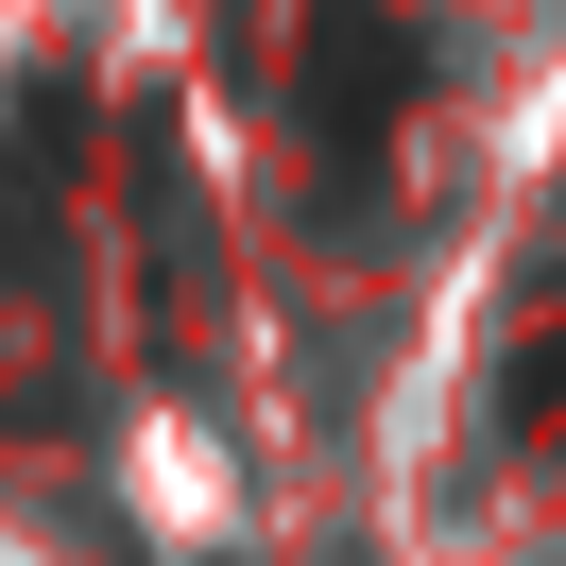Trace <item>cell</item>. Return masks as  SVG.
Instances as JSON below:
<instances>
[{
	"label": "cell",
	"mask_w": 566,
	"mask_h": 566,
	"mask_svg": "<svg viewBox=\"0 0 566 566\" xmlns=\"http://www.w3.org/2000/svg\"><path fill=\"white\" fill-rule=\"evenodd\" d=\"M292 120H310V155H326V223H378L360 189H378L395 120H412V35H395V0H310Z\"/></svg>",
	"instance_id": "1"
},
{
	"label": "cell",
	"mask_w": 566,
	"mask_h": 566,
	"mask_svg": "<svg viewBox=\"0 0 566 566\" xmlns=\"http://www.w3.org/2000/svg\"><path fill=\"white\" fill-rule=\"evenodd\" d=\"M497 429L566 447V326H532V344H515V378H497Z\"/></svg>",
	"instance_id": "2"
}]
</instances>
